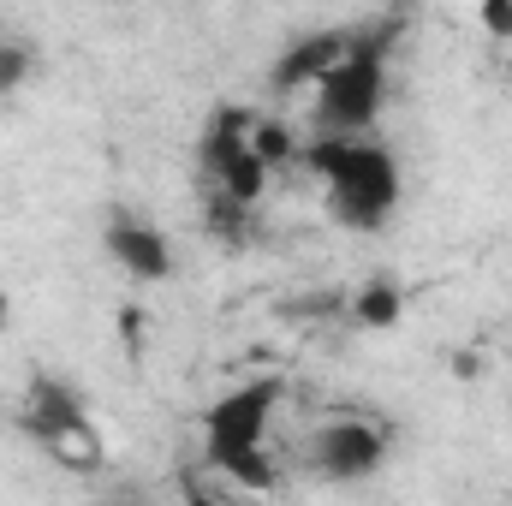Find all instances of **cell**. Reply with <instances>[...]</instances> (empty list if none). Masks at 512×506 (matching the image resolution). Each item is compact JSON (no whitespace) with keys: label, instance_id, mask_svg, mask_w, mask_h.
Wrapping results in <instances>:
<instances>
[{"label":"cell","instance_id":"1","mask_svg":"<svg viewBox=\"0 0 512 506\" xmlns=\"http://www.w3.org/2000/svg\"><path fill=\"white\" fill-rule=\"evenodd\" d=\"M304 167L322 179L328 215L352 233H382L399 209V161L370 137H316L304 143Z\"/></svg>","mask_w":512,"mask_h":506},{"label":"cell","instance_id":"2","mask_svg":"<svg viewBox=\"0 0 512 506\" xmlns=\"http://www.w3.org/2000/svg\"><path fill=\"white\" fill-rule=\"evenodd\" d=\"M399 24H352V48L346 60L316 84V126L322 137H370L387 102V48H393Z\"/></svg>","mask_w":512,"mask_h":506},{"label":"cell","instance_id":"3","mask_svg":"<svg viewBox=\"0 0 512 506\" xmlns=\"http://www.w3.org/2000/svg\"><path fill=\"white\" fill-rule=\"evenodd\" d=\"M18 429L48 447L66 471H102V435L84 411V399L54 376H36L24 393V411H18Z\"/></svg>","mask_w":512,"mask_h":506},{"label":"cell","instance_id":"4","mask_svg":"<svg viewBox=\"0 0 512 506\" xmlns=\"http://www.w3.org/2000/svg\"><path fill=\"white\" fill-rule=\"evenodd\" d=\"M280 381L256 376L227 387L221 399H209L203 411V447H209V465L215 459H239V453H262L268 447V429H274V411H280Z\"/></svg>","mask_w":512,"mask_h":506},{"label":"cell","instance_id":"5","mask_svg":"<svg viewBox=\"0 0 512 506\" xmlns=\"http://www.w3.org/2000/svg\"><path fill=\"white\" fill-rule=\"evenodd\" d=\"M387 453H393V441H387L382 423H370V417H334V423H322L316 435H310V447H304V459H310V471L322 477V483H370L376 471L387 465Z\"/></svg>","mask_w":512,"mask_h":506},{"label":"cell","instance_id":"6","mask_svg":"<svg viewBox=\"0 0 512 506\" xmlns=\"http://www.w3.org/2000/svg\"><path fill=\"white\" fill-rule=\"evenodd\" d=\"M346 48H352V24H328V30L292 36V42L274 54V66H268V90H280V96L316 90V84L346 60Z\"/></svg>","mask_w":512,"mask_h":506},{"label":"cell","instance_id":"7","mask_svg":"<svg viewBox=\"0 0 512 506\" xmlns=\"http://www.w3.org/2000/svg\"><path fill=\"white\" fill-rule=\"evenodd\" d=\"M102 245L108 256L126 268L131 280H167L173 274V245H167V233L161 227H149V221H131V215H114L108 221V233H102Z\"/></svg>","mask_w":512,"mask_h":506},{"label":"cell","instance_id":"8","mask_svg":"<svg viewBox=\"0 0 512 506\" xmlns=\"http://www.w3.org/2000/svg\"><path fill=\"white\" fill-rule=\"evenodd\" d=\"M256 108H221L215 120H209V131H203V143H197V161H203V173L209 179H221L245 149H251V131H256Z\"/></svg>","mask_w":512,"mask_h":506},{"label":"cell","instance_id":"9","mask_svg":"<svg viewBox=\"0 0 512 506\" xmlns=\"http://www.w3.org/2000/svg\"><path fill=\"white\" fill-rule=\"evenodd\" d=\"M405 316V286L393 274H370L352 298H346V322L364 328V334H393Z\"/></svg>","mask_w":512,"mask_h":506},{"label":"cell","instance_id":"10","mask_svg":"<svg viewBox=\"0 0 512 506\" xmlns=\"http://www.w3.org/2000/svg\"><path fill=\"white\" fill-rule=\"evenodd\" d=\"M268 179H274V173L256 161L251 149H245V155H239V161H233L221 179H209V185H215V191H227L239 209H256V203H262V191H268Z\"/></svg>","mask_w":512,"mask_h":506},{"label":"cell","instance_id":"11","mask_svg":"<svg viewBox=\"0 0 512 506\" xmlns=\"http://www.w3.org/2000/svg\"><path fill=\"white\" fill-rule=\"evenodd\" d=\"M251 155L274 173V167H286V161H298L304 155V143L292 137V126L286 120H256V131H251Z\"/></svg>","mask_w":512,"mask_h":506},{"label":"cell","instance_id":"12","mask_svg":"<svg viewBox=\"0 0 512 506\" xmlns=\"http://www.w3.org/2000/svg\"><path fill=\"white\" fill-rule=\"evenodd\" d=\"M203 227H209V239L239 245V239L251 233V209H239L227 191H203Z\"/></svg>","mask_w":512,"mask_h":506},{"label":"cell","instance_id":"13","mask_svg":"<svg viewBox=\"0 0 512 506\" xmlns=\"http://www.w3.org/2000/svg\"><path fill=\"white\" fill-rule=\"evenodd\" d=\"M215 471L233 477L239 489H274V483H280V465H274L268 447H262V453H239V459H215Z\"/></svg>","mask_w":512,"mask_h":506},{"label":"cell","instance_id":"14","mask_svg":"<svg viewBox=\"0 0 512 506\" xmlns=\"http://www.w3.org/2000/svg\"><path fill=\"white\" fill-rule=\"evenodd\" d=\"M36 72V48L30 36H0V96H18Z\"/></svg>","mask_w":512,"mask_h":506},{"label":"cell","instance_id":"15","mask_svg":"<svg viewBox=\"0 0 512 506\" xmlns=\"http://www.w3.org/2000/svg\"><path fill=\"white\" fill-rule=\"evenodd\" d=\"M477 24H483L495 42H512V0H483V6H477Z\"/></svg>","mask_w":512,"mask_h":506},{"label":"cell","instance_id":"16","mask_svg":"<svg viewBox=\"0 0 512 506\" xmlns=\"http://www.w3.org/2000/svg\"><path fill=\"white\" fill-rule=\"evenodd\" d=\"M185 506H215V501H209V489H203V483H185Z\"/></svg>","mask_w":512,"mask_h":506}]
</instances>
